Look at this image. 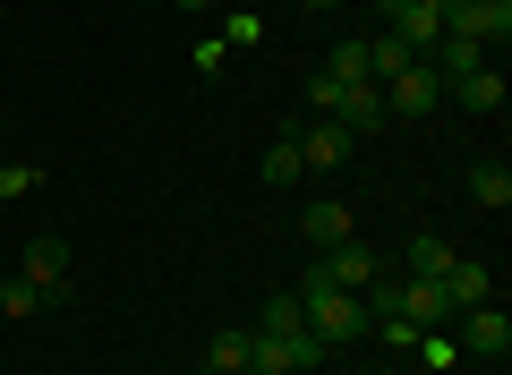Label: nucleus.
Instances as JSON below:
<instances>
[{
    "mask_svg": "<svg viewBox=\"0 0 512 375\" xmlns=\"http://www.w3.org/2000/svg\"><path fill=\"white\" fill-rule=\"evenodd\" d=\"M291 299H299V324L316 333V350H333V341H359V333H367V307L350 299V290H333L316 265L299 273V290H291Z\"/></svg>",
    "mask_w": 512,
    "mask_h": 375,
    "instance_id": "f257e3e1",
    "label": "nucleus"
},
{
    "mask_svg": "<svg viewBox=\"0 0 512 375\" xmlns=\"http://www.w3.org/2000/svg\"><path fill=\"white\" fill-rule=\"evenodd\" d=\"M316 333H256L248 341V375H308L316 367Z\"/></svg>",
    "mask_w": 512,
    "mask_h": 375,
    "instance_id": "f03ea898",
    "label": "nucleus"
},
{
    "mask_svg": "<svg viewBox=\"0 0 512 375\" xmlns=\"http://www.w3.org/2000/svg\"><path fill=\"white\" fill-rule=\"evenodd\" d=\"M436 103H444V77L427 60H410L402 77H384V120H427Z\"/></svg>",
    "mask_w": 512,
    "mask_h": 375,
    "instance_id": "7ed1b4c3",
    "label": "nucleus"
},
{
    "mask_svg": "<svg viewBox=\"0 0 512 375\" xmlns=\"http://www.w3.org/2000/svg\"><path fill=\"white\" fill-rule=\"evenodd\" d=\"M444 35H470V43H504L512 35V0H444Z\"/></svg>",
    "mask_w": 512,
    "mask_h": 375,
    "instance_id": "20e7f679",
    "label": "nucleus"
},
{
    "mask_svg": "<svg viewBox=\"0 0 512 375\" xmlns=\"http://www.w3.org/2000/svg\"><path fill=\"white\" fill-rule=\"evenodd\" d=\"M18 273L43 290V307H69V299H77V282H69V248H60V239H35V248L18 256Z\"/></svg>",
    "mask_w": 512,
    "mask_h": 375,
    "instance_id": "39448f33",
    "label": "nucleus"
},
{
    "mask_svg": "<svg viewBox=\"0 0 512 375\" xmlns=\"http://www.w3.org/2000/svg\"><path fill=\"white\" fill-rule=\"evenodd\" d=\"M316 273H325L333 290H350V299H359V290L376 282L384 265H376V256H367V239H342V248H316Z\"/></svg>",
    "mask_w": 512,
    "mask_h": 375,
    "instance_id": "423d86ee",
    "label": "nucleus"
},
{
    "mask_svg": "<svg viewBox=\"0 0 512 375\" xmlns=\"http://www.w3.org/2000/svg\"><path fill=\"white\" fill-rule=\"evenodd\" d=\"M461 350H470V358H504L512 350V324H504V307H495V299H478V307H461Z\"/></svg>",
    "mask_w": 512,
    "mask_h": 375,
    "instance_id": "0eeeda50",
    "label": "nucleus"
},
{
    "mask_svg": "<svg viewBox=\"0 0 512 375\" xmlns=\"http://www.w3.org/2000/svg\"><path fill=\"white\" fill-rule=\"evenodd\" d=\"M299 239H308V248H342V239H359V222H350L342 197H316L308 214H299Z\"/></svg>",
    "mask_w": 512,
    "mask_h": 375,
    "instance_id": "6e6552de",
    "label": "nucleus"
},
{
    "mask_svg": "<svg viewBox=\"0 0 512 375\" xmlns=\"http://www.w3.org/2000/svg\"><path fill=\"white\" fill-rule=\"evenodd\" d=\"M291 145H299V171H342L350 162V128L342 120H316L308 137H291Z\"/></svg>",
    "mask_w": 512,
    "mask_h": 375,
    "instance_id": "1a4fd4ad",
    "label": "nucleus"
},
{
    "mask_svg": "<svg viewBox=\"0 0 512 375\" xmlns=\"http://www.w3.org/2000/svg\"><path fill=\"white\" fill-rule=\"evenodd\" d=\"M444 299H453V316L478 307V299H495V273L478 265V256H453V265H444Z\"/></svg>",
    "mask_w": 512,
    "mask_h": 375,
    "instance_id": "9d476101",
    "label": "nucleus"
},
{
    "mask_svg": "<svg viewBox=\"0 0 512 375\" xmlns=\"http://www.w3.org/2000/svg\"><path fill=\"white\" fill-rule=\"evenodd\" d=\"M444 94H461V111H504V69H495V60H478V69L453 77Z\"/></svg>",
    "mask_w": 512,
    "mask_h": 375,
    "instance_id": "9b49d317",
    "label": "nucleus"
},
{
    "mask_svg": "<svg viewBox=\"0 0 512 375\" xmlns=\"http://www.w3.org/2000/svg\"><path fill=\"white\" fill-rule=\"evenodd\" d=\"M478 60H487V43H470V35H436V52H427V69L453 86V77H470Z\"/></svg>",
    "mask_w": 512,
    "mask_h": 375,
    "instance_id": "f8f14e48",
    "label": "nucleus"
},
{
    "mask_svg": "<svg viewBox=\"0 0 512 375\" xmlns=\"http://www.w3.org/2000/svg\"><path fill=\"white\" fill-rule=\"evenodd\" d=\"M333 120H342L350 137H367V128H384V86H350L342 103H333Z\"/></svg>",
    "mask_w": 512,
    "mask_h": 375,
    "instance_id": "ddd939ff",
    "label": "nucleus"
},
{
    "mask_svg": "<svg viewBox=\"0 0 512 375\" xmlns=\"http://www.w3.org/2000/svg\"><path fill=\"white\" fill-rule=\"evenodd\" d=\"M248 341H256V324H222L214 350H205V367L214 375H248Z\"/></svg>",
    "mask_w": 512,
    "mask_h": 375,
    "instance_id": "4468645a",
    "label": "nucleus"
},
{
    "mask_svg": "<svg viewBox=\"0 0 512 375\" xmlns=\"http://www.w3.org/2000/svg\"><path fill=\"white\" fill-rule=\"evenodd\" d=\"M470 205H478V214H504V205H512V171H504V162H478V171H470Z\"/></svg>",
    "mask_w": 512,
    "mask_h": 375,
    "instance_id": "2eb2a0df",
    "label": "nucleus"
},
{
    "mask_svg": "<svg viewBox=\"0 0 512 375\" xmlns=\"http://www.w3.org/2000/svg\"><path fill=\"white\" fill-rule=\"evenodd\" d=\"M453 256H461V248H444L436 231H419V239H410V256H402V265H410V282H444V265H453Z\"/></svg>",
    "mask_w": 512,
    "mask_h": 375,
    "instance_id": "dca6fc26",
    "label": "nucleus"
},
{
    "mask_svg": "<svg viewBox=\"0 0 512 375\" xmlns=\"http://www.w3.org/2000/svg\"><path fill=\"white\" fill-rule=\"evenodd\" d=\"M410 60H419V52H410L402 35H376V43H367V86H384V77H402Z\"/></svg>",
    "mask_w": 512,
    "mask_h": 375,
    "instance_id": "f3484780",
    "label": "nucleus"
},
{
    "mask_svg": "<svg viewBox=\"0 0 512 375\" xmlns=\"http://www.w3.org/2000/svg\"><path fill=\"white\" fill-rule=\"evenodd\" d=\"M316 77H333V86H367V43H333Z\"/></svg>",
    "mask_w": 512,
    "mask_h": 375,
    "instance_id": "a211bd4d",
    "label": "nucleus"
},
{
    "mask_svg": "<svg viewBox=\"0 0 512 375\" xmlns=\"http://www.w3.org/2000/svg\"><path fill=\"white\" fill-rule=\"evenodd\" d=\"M0 316H9V324H26V316H43V290L26 282V273H9V282H0Z\"/></svg>",
    "mask_w": 512,
    "mask_h": 375,
    "instance_id": "6ab92c4d",
    "label": "nucleus"
},
{
    "mask_svg": "<svg viewBox=\"0 0 512 375\" xmlns=\"http://www.w3.org/2000/svg\"><path fill=\"white\" fill-rule=\"evenodd\" d=\"M265 179H274V188H291V179H299V145H291V137L265 145Z\"/></svg>",
    "mask_w": 512,
    "mask_h": 375,
    "instance_id": "aec40b11",
    "label": "nucleus"
},
{
    "mask_svg": "<svg viewBox=\"0 0 512 375\" xmlns=\"http://www.w3.org/2000/svg\"><path fill=\"white\" fill-rule=\"evenodd\" d=\"M26 188H43L35 162H0V197H26Z\"/></svg>",
    "mask_w": 512,
    "mask_h": 375,
    "instance_id": "412c9836",
    "label": "nucleus"
},
{
    "mask_svg": "<svg viewBox=\"0 0 512 375\" xmlns=\"http://www.w3.org/2000/svg\"><path fill=\"white\" fill-rule=\"evenodd\" d=\"M376 333H384V341H393V350H419V341H427V333H419V324H402V316H384V324H376Z\"/></svg>",
    "mask_w": 512,
    "mask_h": 375,
    "instance_id": "4be33fe9",
    "label": "nucleus"
},
{
    "mask_svg": "<svg viewBox=\"0 0 512 375\" xmlns=\"http://www.w3.org/2000/svg\"><path fill=\"white\" fill-rule=\"evenodd\" d=\"M180 9H214V0H180Z\"/></svg>",
    "mask_w": 512,
    "mask_h": 375,
    "instance_id": "5701e85b",
    "label": "nucleus"
},
{
    "mask_svg": "<svg viewBox=\"0 0 512 375\" xmlns=\"http://www.w3.org/2000/svg\"><path fill=\"white\" fill-rule=\"evenodd\" d=\"M308 9H333V0H308Z\"/></svg>",
    "mask_w": 512,
    "mask_h": 375,
    "instance_id": "b1692460",
    "label": "nucleus"
},
{
    "mask_svg": "<svg viewBox=\"0 0 512 375\" xmlns=\"http://www.w3.org/2000/svg\"><path fill=\"white\" fill-rule=\"evenodd\" d=\"M0 137H9V120H0Z\"/></svg>",
    "mask_w": 512,
    "mask_h": 375,
    "instance_id": "393cba45",
    "label": "nucleus"
},
{
    "mask_svg": "<svg viewBox=\"0 0 512 375\" xmlns=\"http://www.w3.org/2000/svg\"><path fill=\"white\" fill-rule=\"evenodd\" d=\"M427 9H444V0H427Z\"/></svg>",
    "mask_w": 512,
    "mask_h": 375,
    "instance_id": "a878e982",
    "label": "nucleus"
},
{
    "mask_svg": "<svg viewBox=\"0 0 512 375\" xmlns=\"http://www.w3.org/2000/svg\"><path fill=\"white\" fill-rule=\"evenodd\" d=\"M384 375H402V367H384Z\"/></svg>",
    "mask_w": 512,
    "mask_h": 375,
    "instance_id": "bb28decb",
    "label": "nucleus"
}]
</instances>
